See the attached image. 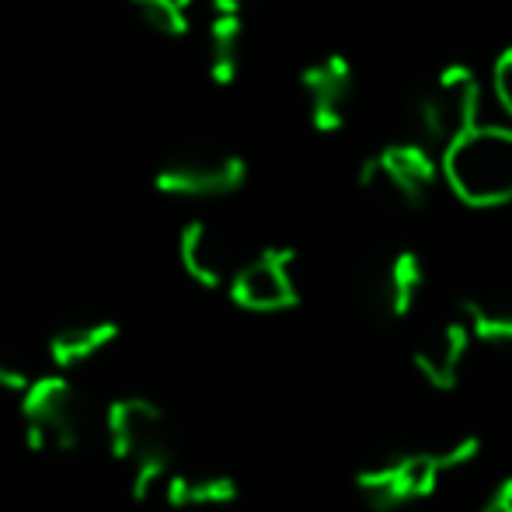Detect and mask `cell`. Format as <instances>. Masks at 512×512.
<instances>
[{"label":"cell","mask_w":512,"mask_h":512,"mask_svg":"<svg viewBox=\"0 0 512 512\" xmlns=\"http://www.w3.org/2000/svg\"><path fill=\"white\" fill-rule=\"evenodd\" d=\"M443 178L467 206L492 209L512 203V129L478 126L460 136L443 157Z\"/></svg>","instance_id":"3"},{"label":"cell","mask_w":512,"mask_h":512,"mask_svg":"<svg viewBox=\"0 0 512 512\" xmlns=\"http://www.w3.org/2000/svg\"><path fill=\"white\" fill-rule=\"evenodd\" d=\"M478 512H512V478L499 481V485L488 492L485 506H481Z\"/></svg>","instance_id":"20"},{"label":"cell","mask_w":512,"mask_h":512,"mask_svg":"<svg viewBox=\"0 0 512 512\" xmlns=\"http://www.w3.org/2000/svg\"><path fill=\"white\" fill-rule=\"evenodd\" d=\"M39 380V373L32 370V363H28L21 352L14 349H4L0 345V391L4 394H28V387Z\"/></svg>","instance_id":"18"},{"label":"cell","mask_w":512,"mask_h":512,"mask_svg":"<svg viewBox=\"0 0 512 512\" xmlns=\"http://www.w3.org/2000/svg\"><path fill=\"white\" fill-rule=\"evenodd\" d=\"M209 77L216 84H234L244 63V21L237 14H213L209 21Z\"/></svg>","instance_id":"16"},{"label":"cell","mask_w":512,"mask_h":512,"mask_svg":"<svg viewBox=\"0 0 512 512\" xmlns=\"http://www.w3.org/2000/svg\"><path fill=\"white\" fill-rule=\"evenodd\" d=\"M439 178L443 164L418 140L384 143L359 164V185L398 209H422Z\"/></svg>","instance_id":"6"},{"label":"cell","mask_w":512,"mask_h":512,"mask_svg":"<svg viewBox=\"0 0 512 512\" xmlns=\"http://www.w3.org/2000/svg\"><path fill=\"white\" fill-rule=\"evenodd\" d=\"M478 453V436L450 439V443L432 446V450H401L366 464L356 474V488L370 509L398 512L436 495L446 474L464 471L471 460H478Z\"/></svg>","instance_id":"2"},{"label":"cell","mask_w":512,"mask_h":512,"mask_svg":"<svg viewBox=\"0 0 512 512\" xmlns=\"http://www.w3.org/2000/svg\"><path fill=\"white\" fill-rule=\"evenodd\" d=\"M307 122L317 133H338L349 126V115L356 108V70L342 53H328L314 60L300 74Z\"/></svg>","instance_id":"10"},{"label":"cell","mask_w":512,"mask_h":512,"mask_svg":"<svg viewBox=\"0 0 512 512\" xmlns=\"http://www.w3.org/2000/svg\"><path fill=\"white\" fill-rule=\"evenodd\" d=\"M460 321L474 342L512 349V290H481L457 304Z\"/></svg>","instance_id":"14"},{"label":"cell","mask_w":512,"mask_h":512,"mask_svg":"<svg viewBox=\"0 0 512 512\" xmlns=\"http://www.w3.org/2000/svg\"><path fill=\"white\" fill-rule=\"evenodd\" d=\"M21 429L35 453H74L88 429L84 394L67 373L39 377L21 394Z\"/></svg>","instance_id":"5"},{"label":"cell","mask_w":512,"mask_h":512,"mask_svg":"<svg viewBox=\"0 0 512 512\" xmlns=\"http://www.w3.org/2000/svg\"><path fill=\"white\" fill-rule=\"evenodd\" d=\"M230 300L251 314H283L300 304L297 255L290 248H262L244 258L230 279Z\"/></svg>","instance_id":"9"},{"label":"cell","mask_w":512,"mask_h":512,"mask_svg":"<svg viewBox=\"0 0 512 512\" xmlns=\"http://www.w3.org/2000/svg\"><path fill=\"white\" fill-rule=\"evenodd\" d=\"M119 324L112 317H74V321H63L49 331V363L60 373L77 370V366L95 363L102 352L112 349L119 342Z\"/></svg>","instance_id":"13"},{"label":"cell","mask_w":512,"mask_h":512,"mask_svg":"<svg viewBox=\"0 0 512 512\" xmlns=\"http://www.w3.org/2000/svg\"><path fill=\"white\" fill-rule=\"evenodd\" d=\"M248 182V164L241 154L213 143H189L171 150L154 175V185L164 196L213 199L230 196Z\"/></svg>","instance_id":"8"},{"label":"cell","mask_w":512,"mask_h":512,"mask_svg":"<svg viewBox=\"0 0 512 512\" xmlns=\"http://www.w3.org/2000/svg\"><path fill=\"white\" fill-rule=\"evenodd\" d=\"M255 4H262V0H213L216 14H237V18H241L244 11H251Z\"/></svg>","instance_id":"21"},{"label":"cell","mask_w":512,"mask_h":512,"mask_svg":"<svg viewBox=\"0 0 512 512\" xmlns=\"http://www.w3.org/2000/svg\"><path fill=\"white\" fill-rule=\"evenodd\" d=\"M481 102H485V88L481 77L464 63L443 67L415 98H411V129L422 147L439 157L471 129L481 126Z\"/></svg>","instance_id":"4"},{"label":"cell","mask_w":512,"mask_h":512,"mask_svg":"<svg viewBox=\"0 0 512 512\" xmlns=\"http://www.w3.org/2000/svg\"><path fill=\"white\" fill-rule=\"evenodd\" d=\"M161 499L175 509H220L237 502V481L223 471H175Z\"/></svg>","instance_id":"15"},{"label":"cell","mask_w":512,"mask_h":512,"mask_svg":"<svg viewBox=\"0 0 512 512\" xmlns=\"http://www.w3.org/2000/svg\"><path fill=\"white\" fill-rule=\"evenodd\" d=\"M471 345L474 338L460 321V314L436 317V321L418 324L415 338H411V366L432 391H453L460 384Z\"/></svg>","instance_id":"11"},{"label":"cell","mask_w":512,"mask_h":512,"mask_svg":"<svg viewBox=\"0 0 512 512\" xmlns=\"http://www.w3.org/2000/svg\"><path fill=\"white\" fill-rule=\"evenodd\" d=\"M425 293H429V272L415 251H391V255L373 258L356 279L359 304L370 310L373 321L384 324L415 321L425 304Z\"/></svg>","instance_id":"7"},{"label":"cell","mask_w":512,"mask_h":512,"mask_svg":"<svg viewBox=\"0 0 512 512\" xmlns=\"http://www.w3.org/2000/svg\"><path fill=\"white\" fill-rule=\"evenodd\" d=\"M178 262H182L185 276L192 283L206 286V290L230 286V279L241 269L230 237L209 220H192L182 227V234H178Z\"/></svg>","instance_id":"12"},{"label":"cell","mask_w":512,"mask_h":512,"mask_svg":"<svg viewBox=\"0 0 512 512\" xmlns=\"http://www.w3.org/2000/svg\"><path fill=\"white\" fill-rule=\"evenodd\" d=\"M492 88H495V98L502 102V108L512 115V46L502 49L499 60L492 67Z\"/></svg>","instance_id":"19"},{"label":"cell","mask_w":512,"mask_h":512,"mask_svg":"<svg viewBox=\"0 0 512 512\" xmlns=\"http://www.w3.org/2000/svg\"><path fill=\"white\" fill-rule=\"evenodd\" d=\"M105 436L112 457L126 467L133 499L147 502L161 495L175 474V443L164 408L140 394L115 398L105 411Z\"/></svg>","instance_id":"1"},{"label":"cell","mask_w":512,"mask_h":512,"mask_svg":"<svg viewBox=\"0 0 512 512\" xmlns=\"http://www.w3.org/2000/svg\"><path fill=\"white\" fill-rule=\"evenodd\" d=\"M133 11L143 18V25L154 28L157 35L182 39L192 28V0H129Z\"/></svg>","instance_id":"17"}]
</instances>
